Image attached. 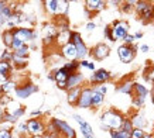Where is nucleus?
<instances>
[{
  "label": "nucleus",
  "instance_id": "obj_1",
  "mask_svg": "<svg viewBox=\"0 0 154 138\" xmlns=\"http://www.w3.org/2000/svg\"><path fill=\"white\" fill-rule=\"evenodd\" d=\"M125 117L116 110H107L105 111L100 117V124L105 131H116V130H122Z\"/></svg>",
  "mask_w": 154,
  "mask_h": 138
},
{
  "label": "nucleus",
  "instance_id": "obj_2",
  "mask_svg": "<svg viewBox=\"0 0 154 138\" xmlns=\"http://www.w3.org/2000/svg\"><path fill=\"white\" fill-rule=\"evenodd\" d=\"M68 2H62V0H47L44 2V7L47 10L48 14L57 16V17H64L68 11Z\"/></svg>",
  "mask_w": 154,
  "mask_h": 138
},
{
  "label": "nucleus",
  "instance_id": "obj_3",
  "mask_svg": "<svg viewBox=\"0 0 154 138\" xmlns=\"http://www.w3.org/2000/svg\"><path fill=\"white\" fill-rule=\"evenodd\" d=\"M134 10L137 11V14L140 16V19L143 20V21H149V20H153L154 3H151V2L140 0V2H137V3H136Z\"/></svg>",
  "mask_w": 154,
  "mask_h": 138
},
{
  "label": "nucleus",
  "instance_id": "obj_4",
  "mask_svg": "<svg viewBox=\"0 0 154 138\" xmlns=\"http://www.w3.org/2000/svg\"><path fill=\"white\" fill-rule=\"evenodd\" d=\"M112 28V35L113 40L117 41V40H125L126 35H129V23L127 21H123V20H116L115 23L110 26Z\"/></svg>",
  "mask_w": 154,
  "mask_h": 138
},
{
  "label": "nucleus",
  "instance_id": "obj_5",
  "mask_svg": "<svg viewBox=\"0 0 154 138\" xmlns=\"http://www.w3.org/2000/svg\"><path fill=\"white\" fill-rule=\"evenodd\" d=\"M71 41L75 44V46H76V51H78V61H84L86 56L91 54L88 50V46L85 45L84 40H82V37H81L79 32L76 31H72L71 32Z\"/></svg>",
  "mask_w": 154,
  "mask_h": 138
},
{
  "label": "nucleus",
  "instance_id": "obj_6",
  "mask_svg": "<svg viewBox=\"0 0 154 138\" xmlns=\"http://www.w3.org/2000/svg\"><path fill=\"white\" fill-rule=\"evenodd\" d=\"M136 45H126V44H123L117 48V55L120 58V61L123 64H130L131 61L134 59L136 56Z\"/></svg>",
  "mask_w": 154,
  "mask_h": 138
},
{
  "label": "nucleus",
  "instance_id": "obj_7",
  "mask_svg": "<svg viewBox=\"0 0 154 138\" xmlns=\"http://www.w3.org/2000/svg\"><path fill=\"white\" fill-rule=\"evenodd\" d=\"M27 133L31 137H42V134L45 133V125L40 118H30L27 121Z\"/></svg>",
  "mask_w": 154,
  "mask_h": 138
},
{
  "label": "nucleus",
  "instance_id": "obj_8",
  "mask_svg": "<svg viewBox=\"0 0 154 138\" xmlns=\"http://www.w3.org/2000/svg\"><path fill=\"white\" fill-rule=\"evenodd\" d=\"M51 123L54 124V127L57 128L58 133L65 135V138H76L75 130L72 128L68 123H65V121H62V120H60V118H52Z\"/></svg>",
  "mask_w": 154,
  "mask_h": 138
},
{
  "label": "nucleus",
  "instance_id": "obj_9",
  "mask_svg": "<svg viewBox=\"0 0 154 138\" xmlns=\"http://www.w3.org/2000/svg\"><path fill=\"white\" fill-rule=\"evenodd\" d=\"M71 72L68 69H65L64 66H61L60 69H57L54 72V80L57 82V86L60 89H66V82L71 76Z\"/></svg>",
  "mask_w": 154,
  "mask_h": 138
},
{
  "label": "nucleus",
  "instance_id": "obj_10",
  "mask_svg": "<svg viewBox=\"0 0 154 138\" xmlns=\"http://www.w3.org/2000/svg\"><path fill=\"white\" fill-rule=\"evenodd\" d=\"M13 34H14V38L23 41L24 44H27L28 41L34 40V37H35V32H34L31 28H24V27L13 28Z\"/></svg>",
  "mask_w": 154,
  "mask_h": 138
},
{
  "label": "nucleus",
  "instance_id": "obj_11",
  "mask_svg": "<svg viewBox=\"0 0 154 138\" xmlns=\"http://www.w3.org/2000/svg\"><path fill=\"white\" fill-rule=\"evenodd\" d=\"M38 90V88L34 85V83H24V85H20L16 88V96L20 97V99H27L30 97L33 93H35Z\"/></svg>",
  "mask_w": 154,
  "mask_h": 138
},
{
  "label": "nucleus",
  "instance_id": "obj_12",
  "mask_svg": "<svg viewBox=\"0 0 154 138\" xmlns=\"http://www.w3.org/2000/svg\"><path fill=\"white\" fill-rule=\"evenodd\" d=\"M61 55L64 56L68 62L69 61H78V51H76V46H75L74 42L69 41L64 46H61Z\"/></svg>",
  "mask_w": 154,
  "mask_h": 138
},
{
  "label": "nucleus",
  "instance_id": "obj_13",
  "mask_svg": "<svg viewBox=\"0 0 154 138\" xmlns=\"http://www.w3.org/2000/svg\"><path fill=\"white\" fill-rule=\"evenodd\" d=\"M92 92H94V89L82 88L79 101H78L76 106L79 109H89V107H92Z\"/></svg>",
  "mask_w": 154,
  "mask_h": 138
},
{
  "label": "nucleus",
  "instance_id": "obj_14",
  "mask_svg": "<svg viewBox=\"0 0 154 138\" xmlns=\"http://www.w3.org/2000/svg\"><path fill=\"white\" fill-rule=\"evenodd\" d=\"M109 54H110V48H109V45L103 44V42L95 45L94 48L91 50V55L98 61H102V59H105V58H107Z\"/></svg>",
  "mask_w": 154,
  "mask_h": 138
},
{
  "label": "nucleus",
  "instance_id": "obj_15",
  "mask_svg": "<svg viewBox=\"0 0 154 138\" xmlns=\"http://www.w3.org/2000/svg\"><path fill=\"white\" fill-rule=\"evenodd\" d=\"M74 118L75 121L79 124L81 127V133L84 135V138H95V134H94V130H92V125L86 123L79 114H74Z\"/></svg>",
  "mask_w": 154,
  "mask_h": 138
},
{
  "label": "nucleus",
  "instance_id": "obj_16",
  "mask_svg": "<svg viewBox=\"0 0 154 138\" xmlns=\"http://www.w3.org/2000/svg\"><path fill=\"white\" fill-rule=\"evenodd\" d=\"M110 78H112V75H110L109 70H106V69H96L94 74L91 75V82L103 85V83H106L107 80H110Z\"/></svg>",
  "mask_w": 154,
  "mask_h": 138
},
{
  "label": "nucleus",
  "instance_id": "obj_17",
  "mask_svg": "<svg viewBox=\"0 0 154 138\" xmlns=\"http://www.w3.org/2000/svg\"><path fill=\"white\" fill-rule=\"evenodd\" d=\"M105 6H106V3L102 0H86L85 2V10H86L88 16L91 13H98V11L103 10Z\"/></svg>",
  "mask_w": 154,
  "mask_h": 138
},
{
  "label": "nucleus",
  "instance_id": "obj_18",
  "mask_svg": "<svg viewBox=\"0 0 154 138\" xmlns=\"http://www.w3.org/2000/svg\"><path fill=\"white\" fill-rule=\"evenodd\" d=\"M85 80V76L79 72H76V74H72L68 79V82H66V90L69 92L72 89H76V88H81V85L84 83Z\"/></svg>",
  "mask_w": 154,
  "mask_h": 138
},
{
  "label": "nucleus",
  "instance_id": "obj_19",
  "mask_svg": "<svg viewBox=\"0 0 154 138\" xmlns=\"http://www.w3.org/2000/svg\"><path fill=\"white\" fill-rule=\"evenodd\" d=\"M10 76H11V64L0 61V80L3 83L9 82Z\"/></svg>",
  "mask_w": 154,
  "mask_h": 138
},
{
  "label": "nucleus",
  "instance_id": "obj_20",
  "mask_svg": "<svg viewBox=\"0 0 154 138\" xmlns=\"http://www.w3.org/2000/svg\"><path fill=\"white\" fill-rule=\"evenodd\" d=\"M117 92L125 93V94H133L134 93V82L131 80H125L117 86Z\"/></svg>",
  "mask_w": 154,
  "mask_h": 138
},
{
  "label": "nucleus",
  "instance_id": "obj_21",
  "mask_svg": "<svg viewBox=\"0 0 154 138\" xmlns=\"http://www.w3.org/2000/svg\"><path fill=\"white\" fill-rule=\"evenodd\" d=\"M81 92H82V88H76V89H72L68 92V103L72 104V106H76L78 101H79V97H81Z\"/></svg>",
  "mask_w": 154,
  "mask_h": 138
},
{
  "label": "nucleus",
  "instance_id": "obj_22",
  "mask_svg": "<svg viewBox=\"0 0 154 138\" xmlns=\"http://www.w3.org/2000/svg\"><path fill=\"white\" fill-rule=\"evenodd\" d=\"M2 40H3V44L6 45V48L9 50L13 46V41H14V34H13V30L9 28V30H5L3 34H2Z\"/></svg>",
  "mask_w": 154,
  "mask_h": 138
},
{
  "label": "nucleus",
  "instance_id": "obj_23",
  "mask_svg": "<svg viewBox=\"0 0 154 138\" xmlns=\"http://www.w3.org/2000/svg\"><path fill=\"white\" fill-rule=\"evenodd\" d=\"M103 101H105V94H102L94 88V92H92V107L98 109V107H100L103 104Z\"/></svg>",
  "mask_w": 154,
  "mask_h": 138
},
{
  "label": "nucleus",
  "instance_id": "obj_24",
  "mask_svg": "<svg viewBox=\"0 0 154 138\" xmlns=\"http://www.w3.org/2000/svg\"><path fill=\"white\" fill-rule=\"evenodd\" d=\"M147 94H149V90H147V88H146L144 85L134 83V96L133 97H137V99H143V100H146Z\"/></svg>",
  "mask_w": 154,
  "mask_h": 138
},
{
  "label": "nucleus",
  "instance_id": "obj_25",
  "mask_svg": "<svg viewBox=\"0 0 154 138\" xmlns=\"http://www.w3.org/2000/svg\"><path fill=\"white\" fill-rule=\"evenodd\" d=\"M130 120H131V123H133V127H134V128L143 130V128L146 127V124H147L146 118H144V117H143L141 114H134Z\"/></svg>",
  "mask_w": 154,
  "mask_h": 138
},
{
  "label": "nucleus",
  "instance_id": "obj_26",
  "mask_svg": "<svg viewBox=\"0 0 154 138\" xmlns=\"http://www.w3.org/2000/svg\"><path fill=\"white\" fill-rule=\"evenodd\" d=\"M64 68L68 69L71 74H76L78 69L81 68V64H79V61H69V62H65Z\"/></svg>",
  "mask_w": 154,
  "mask_h": 138
},
{
  "label": "nucleus",
  "instance_id": "obj_27",
  "mask_svg": "<svg viewBox=\"0 0 154 138\" xmlns=\"http://www.w3.org/2000/svg\"><path fill=\"white\" fill-rule=\"evenodd\" d=\"M16 83L14 82H6V83H3L2 86H0V92L3 93V94H7V93H10V92H13V90H16Z\"/></svg>",
  "mask_w": 154,
  "mask_h": 138
},
{
  "label": "nucleus",
  "instance_id": "obj_28",
  "mask_svg": "<svg viewBox=\"0 0 154 138\" xmlns=\"http://www.w3.org/2000/svg\"><path fill=\"white\" fill-rule=\"evenodd\" d=\"M11 16H13V9H11L10 6H6L5 9L0 11V19L3 20L5 23H7V20H9Z\"/></svg>",
  "mask_w": 154,
  "mask_h": 138
},
{
  "label": "nucleus",
  "instance_id": "obj_29",
  "mask_svg": "<svg viewBox=\"0 0 154 138\" xmlns=\"http://www.w3.org/2000/svg\"><path fill=\"white\" fill-rule=\"evenodd\" d=\"M11 65H14L16 68H23V66H26V65H27V58H21V56L13 55Z\"/></svg>",
  "mask_w": 154,
  "mask_h": 138
},
{
  "label": "nucleus",
  "instance_id": "obj_30",
  "mask_svg": "<svg viewBox=\"0 0 154 138\" xmlns=\"http://www.w3.org/2000/svg\"><path fill=\"white\" fill-rule=\"evenodd\" d=\"M110 138H131V134L123 131V130H116V131H109Z\"/></svg>",
  "mask_w": 154,
  "mask_h": 138
},
{
  "label": "nucleus",
  "instance_id": "obj_31",
  "mask_svg": "<svg viewBox=\"0 0 154 138\" xmlns=\"http://www.w3.org/2000/svg\"><path fill=\"white\" fill-rule=\"evenodd\" d=\"M28 52H30V48H28L27 44H24V45L21 46V48H19L17 51H13L14 55L21 56V58H27V56H28Z\"/></svg>",
  "mask_w": 154,
  "mask_h": 138
},
{
  "label": "nucleus",
  "instance_id": "obj_32",
  "mask_svg": "<svg viewBox=\"0 0 154 138\" xmlns=\"http://www.w3.org/2000/svg\"><path fill=\"white\" fill-rule=\"evenodd\" d=\"M13 52L10 50H5L3 51V54L0 55V61H3V62H11L13 61Z\"/></svg>",
  "mask_w": 154,
  "mask_h": 138
},
{
  "label": "nucleus",
  "instance_id": "obj_33",
  "mask_svg": "<svg viewBox=\"0 0 154 138\" xmlns=\"http://www.w3.org/2000/svg\"><path fill=\"white\" fill-rule=\"evenodd\" d=\"M122 130H123V131H126V133H129V134L133 133L134 127H133V123H131V120L125 118V121H123V125H122Z\"/></svg>",
  "mask_w": 154,
  "mask_h": 138
},
{
  "label": "nucleus",
  "instance_id": "obj_34",
  "mask_svg": "<svg viewBox=\"0 0 154 138\" xmlns=\"http://www.w3.org/2000/svg\"><path fill=\"white\" fill-rule=\"evenodd\" d=\"M137 2H123L122 3V11H125V13H129L131 9H134V6Z\"/></svg>",
  "mask_w": 154,
  "mask_h": 138
},
{
  "label": "nucleus",
  "instance_id": "obj_35",
  "mask_svg": "<svg viewBox=\"0 0 154 138\" xmlns=\"http://www.w3.org/2000/svg\"><path fill=\"white\" fill-rule=\"evenodd\" d=\"M79 64H81V66H82V68H88L89 70H92V72H95V70H96V69H95V64H94V62H91V61L84 59V61H79Z\"/></svg>",
  "mask_w": 154,
  "mask_h": 138
},
{
  "label": "nucleus",
  "instance_id": "obj_36",
  "mask_svg": "<svg viewBox=\"0 0 154 138\" xmlns=\"http://www.w3.org/2000/svg\"><path fill=\"white\" fill-rule=\"evenodd\" d=\"M144 135H146L144 131L140 130V128H134L133 130V133H131V138H143Z\"/></svg>",
  "mask_w": 154,
  "mask_h": 138
},
{
  "label": "nucleus",
  "instance_id": "obj_37",
  "mask_svg": "<svg viewBox=\"0 0 154 138\" xmlns=\"http://www.w3.org/2000/svg\"><path fill=\"white\" fill-rule=\"evenodd\" d=\"M123 41H125V44H126V45H134L136 38H134V35L129 34V35H126V38H125Z\"/></svg>",
  "mask_w": 154,
  "mask_h": 138
},
{
  "label": "nucleus",
  "instance_id": "obj_38",
  "mask_svg": "<svg viewBox=\"0 0 154 138\" xmlns=\"http://www.w3.org/2000/svg\"><path fill=\"white\" fill-rule=\"evenodd\" d=\"M105 37L107 38V40H109V41H115V40H113V35H112V28H110V26H107L106 28H105Z\"/></svg>",
  "mask_w": 154,
  "mask_h": 138
},
{
  "label": "nucleus",
  "instance_id": "obj_39",
  "mask_svg": "<svg viewBox=\"0 0 154 138\" xmlns=\"http://www.w3.org/2000/svg\"><path fill=\"white\" fill-rule=\"evenodd\" d=\"M0 138H14L11 131H5V130H0Z\"/></svg>",
  "mask_w": 154,
  "mask_h": 138
},
{
  "label": "nucleus",
  "instance_id": "obj_40",
  "mask_svg": "<svg viewBox=\"0 0 154 138\" xmlns=\"http://www.w3.org/2000/svg\"><path fill=\"white\" fill-rule=\"evenodd\" d=\"M95 89H96L98 92H100L102 94H106V93H107V86L105 85V83H103V85H99V86H96Z\"/></svg>",
  "mask_w": 154,
  "mask_h": 138
},
{
  "label": "nucleus",
  "instance_id": "obj_41",
  "mask_svg": "<svg viewBox=\"0 0 154 138\" xmlns=\"http://www.w3.org/2000/svg\"><path fill=\"white\" fill-rule=\"evenodd\" d=\"M146 79H147V80H151V82H154V68L149 72V75L146 76Z\"/></svg>",
  "mask_w": 154,
  "mask_h": 138
},
{
  "label": "nucleus",
  "instance_id": "obj_42",
  "mask_svg": "<svg viewBox=\"0 0 154 138\" xmlns=\"http://www.w3.org/2000/svg\"><path fill=\"white\" fill-rule=\"evenodd\" d=\"M95 28H96V24H95V23H92V21H91V23H88V24H86V30H88V31H94Z\"/></svg>",
  "mask_w": 154,
  "mask_h": 138
},
{
  "label": "nucleus",
  "instance_id": "obj_43",
  "mask_svg": "<svg viewBox=\"0 0 154 138\" xmlns=\"http://www.w3.org/2000/svg\"><path fill=\"white\" fill-rule=\"evenodd\" d=\"M27 131V123H24V124H20L19 125V133H26Z\"/></svg>",
  "mask_w": 154,
  "mask_h": 138
},
{
  "label": "nucleus",
  "instance_id": "obj_44",
  "mask_svg": "<svg viewBox=\"0 0 154 138\" xmlns=\"http://www.w3.org/2000/svg\"><path fill=\"white\" fill-rule=\"evenodd\" d=\"M140 51H141V52H149V51H150V46L146 45V44H143V45H140Z\"/></svg>",
  "mask_w": 154,
  "mask_h": 138
},
{
  "label": "nucleus",
  "instance_id": "obj_45",
  "mask_svg": "<svg viewBox=\"0 0 154 138\" xmlns=\"http://www.w3.org/2000/svg\"><path fill=\"white\" fill-rule=\"evenodd\" d=\"M40 114H41V111H40V110H34V111H31V117H33V118H34V117H38Z\"/></svg>",
  "mask_w": 154,
  "mask_h": 138
},
{
  "label": "nucleus",
  "instance_id": "obj_46",
  "mask_svg": "<svg viewBox=\"0 0 154 138\" xmlns=\"http://www.w3.org/2000/svg\"><path fill=\"white\" fill-rule=\"evenodd\" d=\"M141 37H143V32H136V34H134V38H136V40H140Z\"/></svg>",
  "mask_w": 154,
  "mask_h": 138
},
{
  "label": "nucleus",
  "instance_id": "obj_47",
  "mask_svg": "<svg viewBox=\"0 0 154 138\" xmlns=\"http://www.w3.org/2000/svg\"><path fill=\"white\" fill-rule=\"evenodd\" d=\"M6 6H7V3H6V2H0V11H2L3 9H5Z\"/></svg>",
  "mask_w": 154,
  "mask_h": 138
},
{
  "label": "nucleus",
  "instance_id": "obj_48",
  "mask_svg": "<svg viewBox=\"0 0 154 138\" xmlns=\"http://www.w3.org/2000/svg\"><path fill=\"white\" fill-rule=\"evenodd\" d=\"M3 116H5V111H2V109H0V123L3 121Z\"/></svg>",
  "mask_w": 154,
  "mask_h": 138
},
{
  "label": "nucleus",
  "instance_id": "obj_49",
  "mask_svg": "<svg viewBox=\"0 0 154 138\" xmlns=\"http://www.w3.org/2000/svg\"><path fill=\"white\" fill-rule=\"evenodd\" d=\"M143 138H154V135H151V134H146Z\"/></svg>",
  "mask_w": 154,
  "mask_h": 138
},
{
  "label": "nucleus",
  "instance_id": "obj_50",
  "mask_svg": "<svg viewBox=\"0 0 154 138\" xmlns=\"http://www.w3.org/2000/svg\"><path fill=\"white\" fill-rule=\"evenodd\" d=\"M3 24H5V21H3V20L0 19V27H2V26H3Z\"/></svg>",
  "mask_w": 154,
  "mask_h": 138
},
{
  "label": "nucleus",
  "instance_id": "obj_51",
  "mask_svg": "<svg viewBox=\"0 0 154 138\" xmlns=\"http://www.w3.org/2000/svg\"><path fill=\"white\" fill-rule=\"evenodd\" d=\"M31 138H42V137H40V135H37V137H31Z\"/></svg>",
  "mask_w": 154,
  "mask_h": 138
},
{
  "label": "nucleus",
  "instance_id": "obj_52",
  "mask_svg": "<svg viewBox=\"0 0 154 138\" xmlns=\"http://www.w3.org/2000/svg\"><path fill=\"white\" fill-rule=\"evenodd\" d=\"M153 103H154V92H153Z\"/></svg>",
  "mask_w": 154,
  "mask_h": 138
},
{
  "label": "nucleus",
  "instance_id": "obj_53",
  "mask_svg": "<svg viewBox=\"0 0 154 138\" xmlns=\"http://www.w3.org/2000/svg\"><path fill=\"white\" fill-rule=\"evenodd\" d=\"M20 138H27V137H24V135H21V137H20Z\"/></svg>",
  "mask_w": 154,
  "mask_h": 138
},
{
  "label": "nucleus",
  "instance_id": "obj_54",
  "mask_svg": "<svg viewBox=\"0 0 154 138\" xmlns=\"http://www.w3.org/2000/svg\"><path fill=\"white\" fill-rule=\"evenodd\" d=\"M153 21H154V13H153Z\"/></svg>",
  "mask_w": 154,
  "mask_h": 138
}]
</instances>
